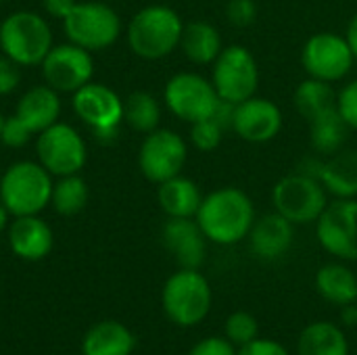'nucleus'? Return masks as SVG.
Returning a JSON list of instances; mask_svg holds the SVG:
<instances>
[{
	"label": "nucleus",
	"instance_id": "obj_37",
	"mask_svg": "<svg viewBox=\"0 0 357 355\" xmlns=\"http://www.w3.org/2000/svg\"><path fill=\"white\" fill-rule=\"evenodd\" d=\"M21 84V71L15 61L0 54V96L13 94Z\"/></svg>",
	"mask_w": 357,
	"mask_h": 355
},
{
	"label": "nucleus",
	"instance_id": "obj_34",
	"mask_svg": "<svg viewBox=\"0 0 357 355\" xmlns=\"http://www.w3.org/2000/svg\"><path fill=\"white\" fill-rule=\"evenodd\" d=\"M226 19L234 27H249L257 19V2L255 0H228L226 2Z\"/></svg>",
	"mask_w": 357,
	"mask_h": 355
},
{
	"label": "nucleus",
	"instance_id": "obj_42",
	"mask_svg": "<svg viewBox=\"0 0 357 355\" xmlns=\"http://www.w3.org/2000/svg\"><path fill=\"white\" fill-rule=\"evenodd\" d=\"M2 123H4V115L0 113V132H2Z\"/></svg>",
	"mask_w": 357,
	"mask_h": 355
},
{
	"label": "nucleus",
	"instance_id": "obj_17",
	"mask_svg": "<svg viewBox=\"0 0 357 355\" xmlns=\"http://www.w3.org/2000/svg\"><path fill=\"white\" fill-rule=\"evenodd\" d=\"M161 241L180 268L201 270L209 241L195 218H167L161 228Z\"/></svg>",
	"mask_w": 357,
	"mask_h": 355
},
{
	"label": "nucleus",
	"instance_id": "obj_18",
	"mask_svg": "<svg viewBox=\"0 0 357 355\" xmlns=\"http://www.w3.org/2000/svg\"><path fill=\"white\" fill-rule=\"evenodd\" d=\"M251 253L264 262H276L284 257L295 243V224L282 218L278 211L259 216L247 236Z\"/></svg>",
	"mask_w": 357,
	"mask_h": 355
},
{
	"label": "nucleus",
	"instance_id": "obj_13",
	"mask_svg": "<svg viewBox=\"0 0 357 355\" xmlns=\"http://www.w3.org/2000/svg\"><path fill=\"white\" fill-rule=\"evenodd\" d=\"M188 161V142L174 130L157 128L144 134L138 149V169L153 182L161 184L174 176H180Z\"/></svg>",
	"mask_w": 357,
	"mask_h": 355
},
{
	"label": "nucleus",
	"instance_id": "obj_14",
	"mask_svg": "<svg viewBox=\"0 0 357 355\" xmlns=\"http://www.w3.org/2000/svg\"><path fill=\"white\" fill-rule=\"evenodd\" d=\"M320 247L339 262H357V199H333L316 222Z\"/></svg>",
	"mask_w": 357,
	"mask_h": 355
},
{
	"label": "nucleus",
	"instance_id": "obj_27",
	"mask_svg": "<svg viewBox=\"0 0 357 355\" xmlns=\"http://www.w3.org/2000/svg\"><path fill=\"white\" fill-rule=\"evenodd\" d=\"M307 123H310V142L316 153H320L322 157H331L339 153L341 149H345L351 128L341 117L337 107L314 117Z\"/></svg>",
	"mask_w": 357,
	"mask_h": 355
},
{
	"label": "nucleus",
	"instance_id": "obj_20",
	"mask_svg": "<svg viewBox=\"0 0 357 355\" xmlns=\"http://www.w3.org/2000/svg\"><path fill=\"white\" fill-rule=\"evenodd\" d=\"M61 111H63L61 94L48 84H42V86H31L21 94L15 115L38 136L40 132H44L46 128L59 121Z\"/></svg>",
	"mask_w": 357,
	"mask_h": 355
},
{
	"label": "nucleus",
	"instance_id": "obj_21",
	"mask_svg": "<svg viewBox=\"0 0 357 355\" xmlns=\"http://www.w3.org/2000/svg\"><path fill=\"white\" fill-rule=\"evenodd\" d=\"M326 192L335 199H357V149H341L326 157L316 172Z\"/></svg>",
	"mask_w": 357,
	"mask_h": 355
},
{
	"label": "nucleus",
	"instance_id": "obj_45",
	"mask_svg": "<svg viewBox=\"0 0 357 355\" xmlns=\"http://www.w3.org/2000/svg\"><path fill=\"white\" fill-rule=\"evenodd\" d=\"M356 305H357V303H356Z\"/></svg>",
	"mask_w": 357,
	"mask_h": 355
},
{
	"label": "nucleus",
	"instance_id": "obj_25",
	"mask_svg": "<svg viewBox=\"0 0 357 355\" xmlns=\"http://www.w3.org/2000/svg\"><path fill=\"white\" fill-rule=\"evenodd\" d=\"M318 295L339 308H349L357 303V276L356 272L343 262L324 264L314 278Z\"/></svg>",
	"mask_w": 357,
	"mask_h": 355
},
{
	"label": "nucleus",
	"instance_id": "obj_22",
	"mask_svg": "<svg viewBox=\"0 0 357 355\" xmlns=\"http://www.w3.org/2000/svg\"><path fill=\"white\" fill-rule=\"evenodd\" d=\"M134 349V333L117 320L96 322L82 341V355H132Z\"/></svg>",
	"mask_w": 357,
	"mask_h": 355
},
{
	"label": "nucleus",
	"instance_id": "obj_11",
	"mask_svg": "<svg viewBox=\"0 0 357 355\" xmlns=\"http://www.w3.org/2000/svg\"><path fill=\"white\" fill-rule=\"evenodd\" d=\"M71 107L96 138H117L119 126L123 123V100L113 88L100 82H88L71 94Z\"/></svg>",
	"mask_w": 357,
	"mask_h": 355
},
{
	"label": "nucleus",
	"instance_id": "obj_43",
	"mask_svg": "<svg viewBox=\"0 0 357 355\" xmlns=\"http://www.w3.org/2000/svg\"><path fill=\"white\" fill-rule=\"evenodd\" d=\"M105 2H113V0H105Z\"/></svg>",
	"mask_w": 357,
	"mask_h": 355
},
{
	"label": "nucleus",
	"instance_id": "obj_31",
	"mask_svg": "<svg viewBox=\"0 0 357 355\" xmlns=\"http://www.w3.org/2000/svg\"><path fill=\"white\" fill-rule=\"evenodd\" d=\"M224 337L238 349L259 337V322L251 312H232L224 322Z\"/></svg>",
	"mask_w": 357,
	"mask_h": 355
},
{
	"label": "nucleus",
	"instance_id": "obj_5",
	"mask_svg": "<svg viewBox=\"0 0 357 355\" xmlns=\"http://www.w3.org/2000/svg\"><path fill=\"white\" fill-rule=\"evenodd\" d=\"M54 46L48 21L33 10H15L0 23V52L19 67H33Z\"/></svg>",
	"mask_w": 357,
	"mask_h": 355
},
{
	"label": "nucleus",
	"instance_id": "obj_28",
	"mask_svg": "<svg viewBox=\"0 0 357 355\" xmlns=\"http://www.w3.org/2000/svg\"><path fill=\"white\" fill-rule=\"evenodd\" d=\"M293 105L305 121H312L314 117L337 107L335 84H328L316 77H305L297 84L293 92Z\"/></svg>",
	"mask_w": 357,
	"mask_h": 355
},
{
	"label": "nucleus",
	"instance_id": "obj_3",
	"mask_svg": "<svg viewBox=\"0 0 357 355\" xmlns=\"http://www.w3.org/2000/svg\"><path fill=\"white\" fill-rule=\"evenodd\" d=\"M52 174L38 161H15L0 176V203L13 218L40 216L50 205Z\"/></svg>",
	"mask_w": 357,
	"mask_h": 355
},
{
	"label": "nucleus",
	"instance_id": "obj_41",
	"mask_svg": "<svg viewBox=\"0 0 357 355\" xmlns=\"http://www.w3.org/2000/svg\"><path fill=\"white\" fill-rule=\"evenodd\" d=\"M10 218H13V216H10V213L6 211V207L0 203V234H2V232L8 228V224H10Z\"/></svg>",
	"mask_w": 357,
	"mask_h": 355
},
{
	"label": "nucleus",
	"instance_id": "obj_33",
	"mask_svg": "<svg viewBox=\"0 0 357 355\" xmlns=\"http://www.w3.org/2000/svg\"><path fill=\"white\" fill-rule=\"evenodd\" d=\"M36 134L13 113L10 117H4L2 123V132H0V142L8 149H23L25 144H29V140Z\"/></svg>",
	"mask_w": 357,
	"mask_h": 355
},
{
	"label": "nucleus",
	"instance_id": "obj_15",
	"mask_svg": "<svg viewBox=\"0 0 357 355\" xmlns=\"http://www.w3.org/2000/svg\"><path fill=\"white\" fill-rule=\"evenodd\" d=\"M44 82L54 88L59 94H73L88 82H92L94 75V59L92 52L67 42L56 44L50 48V52L40 63Z\"/></svg>",
	"mask_w": 357,
	"mask_h": 355
},
{
	"label": "nucleus",
	"instance_id": "obj_38",
	"mask_svg": "<svg viewBox=\"0 0 357 355\" xmlns=\"http://www.w3.org/2000/svg\"><path fill=\"white\" fill-rule=\"evenodd\" d=\"M236 355H291L289 349L280 343V341H274V339H264V337H257L255 341L238 347Z\"/></svg>",
	"mask_w": 357,
	"mask_h": 355
},
{
	"label": "nucleus",
	"instance_id": "obj_24",
	"mask_svg": "<svg viewBox=\"0 0 357 355\" xmlns=\"http://www.w3.org/2000/svg\"><path fill=\"white\" fill-rule=\"evenodd\" d=\"M180 48L190 63L213 65V61L224 50V40L213 23L205 19H195L190 23H184Z\"/></svg>",
	"mask_w": 357,
	"mask_h": 355
},
{
	"label": "nucleus",
	"instance_id": "obj_30",
	"mask_svg": "<svg viewBox=\"0 0 357 355\" xmlns=\"http://www.w3.org/2000/svg\"><path fill=\"white\" fill-rule=\"evenodd\" d=\"M88 184L79 174L73 176H63L54 182L52 186V195H50V205L59 216L71 218L77 216L86 203H88Z\"/></svg>",
	"mask_w": 357,
	"mask_h": 355
},
{
	"label": "nucleus",
	"instance_id": "obj_4",
	"mask_svg": "<svg viewBox=\"0 0 357 355\" xmlns=\"http://www.w3.org/2000/svg\"><path fill=\"white\" fill-rule=\"evenodd\" d=\"M211 303V285L201 270L180 268L165 280L161 291V308L165 316L182 328L201 324L209 316Z\"/></svg>",
	"mask_w": 357,
	"mask_h": 355
},
{
	"label": "nucleus",
	"instance_id": "obj_19",
	"mask_svg": "<svg viewBox=\"0 0 357 355\" xmlns=\"http://www.w3.org/2000/svg\"><path fill=\"white\" fill-rule=\"evenodd\" d=\"M6 239L10 251L23 262L44 259L54 245L52 228L40 216H21L13 218L6 228Z\"/></svg>",
	"mask_w": 357,
	"mask_h": 355
},
{
	"label": "nucleus",
	"instance_id": "obj_12",
	"mask_svg": "<svg viewBox=\"0 0 357 355\" xmlns=\"http://www.w3.org/2000/svg\"><path fill=\"white\" fill-rule=\"evenodd\" d=\"M36 153L38 163L56 178L79 174L88 159L82 134L63 121L52 123L36 136Z\"/></svg>",
	"mask_w": 357,
	"mask_h": 355
},
{
	"label": "nucleus",
	"instance_id": "obj_23",
	"mask_svg": "<svg viewBox=\"0 0 357 355\" xmlns=\"http://www.w3.org/2000/svg\"><path fill=\"white\" fill-rule=\"evenodd\" d=\"M201 201L199 184L182 174L157 184V203L167 218H195Z\"/></svg>",
	"mask_w": 357,
	"mask_h": 355
},
{
	"label": "nucleus",
	"instance_id": "obj_9",
	"mask_svg": "<svg viewBox=\"0 0 357 355\" xmlns=\"http://www.w3.org/2000/svg\"><path fill=\"white\" fill-rule=\"evenodd\" d=\"M220 96L209 77L195 71L174 73L163 88V103L167 111L184 123H195L213 117Z\"/></svg>",
	"mask_w": 357,
	"mask_h": 355
},
{
	"label": "nucleus",
	"instance_id": "obj_8",
	"mask_svg": "<svg viewBox=\"0 0 357 355\" xmlns=\"http://www.w3.org/2000/svg\"><path fill=\"white\" fill-rule=\"evenodd\" d=\"M209 80L222 100L238 105L257 94L259 63L247 46L230 44L213 61Z\"/></svg>",
	"mask_w": 357,
	"mask_h": 355
},
{
	"label": "nucleus",
	"instance_id": "obj_32",
	"mask_svg": "<svg viewBox=\"0 0 357 355\" xmlns=\"http://www.w3.org/2000/svg\"><path fill=\"white\" fill-rule=\"evenodd\" d=\"M224 136H226V130L213 117H207V119L190 123V132H188V140H190L192 149H197L201 153L218 151L222 140H224Z\"/></svg>",
	"mask_w": 357,
	"mask_h": 355
},
{
	"label": "nucleus",
	"instance_id": "obj_16",
	"mask_svg": "<svg viewBox=\"0 0 357 355\" xmlns=\"http://www.w3.org/2000/svg\"><path fill=\"white\" fill-rule=\"evenodd\" d=\"M282 123H284L282 109L274 100L255 94L234 105L230 132H234L241 140L249 144H266L280 134Z\"/></svg>",
	"mask_w": 357,
	"mask_h": 355
},
{
	"label": "nucleus",
	"instance_id": "obj_2",
	"mask_svg": "<svg viewBox=\"0 0 357 355\" xmlns=\"http://www.w3.org/2000/svg\"><path fill=\"white\" fill-rule=\"evenodd\" d=\"M184 21L167 4H149L128 23L126 38L130 50L144 61H161L180 48Z\"/></svg>",
	"mask_w": 357,
	"mask_h": 355
},
{
	"label": "nucleus",
	"instance_id": "obj_39",
	"mask_svg": "<svg viewBox=\"0 0 357 355\" xmlns=\"http://www.w3.org/2000/svg\"><path fill=\"white\" fill-rule=\"evenodd\" d=\"M77 4V0H42V6H44V13L52 19H65L73 6Z\"/></svg>",
	"mask_w": 357,
	"mask_h": 355
},
{
	"label": "nucleus",
	"instance_id": "obj_44",
	"mask_svg": "<svg viewBox=\"0 0 357 355\" xmlns=\"http://www.w3.org/2000/svg\"><path fill=\"white\" fill-rule=\"evenodd\" d=\"M0 2H6V0H0Z\"/></svg>",
	"mask_w": 357,
	"mask_h": 355
},
{
	"label": "nucleus",
	"instance_id": "obj_1",
	"mask_svg": "<svg viewBox=\"0 0 357 355\" xmlns=\"http://www.w3.org/2000/svg\"><path fill=\"white\" fill-rule=\"evenodd\" d=\"M209 243L232 247L247 241L253 222L257 220L253 199L238 186H220L203 195L195 216Z\"/></svg>",
	"mask_w": 357,
	"mask_h": 355
},
{
	"label": "nucleus",
	"instance_id": "obj_40",
	"mask_svg": "<svg viewBox=\"0 0 357 355\" xmlns=\"http://www.w3.org/2000/svg\"><path fill=\"white\" fill-rule=\"evenodd\" d=\"M345 38H347V42H349V46H351V52H354V56H356L357 61V13L349 19V23H347Z\"/></svg>",
	"mask_w": 357,
	"mask_h": 355
},
{
	"label": "nucleus",
	"instance_id": "obj_26",
	"mask_svg": "<svg viewBox=\"0 0 357 355\" xmlns=\"http://www.w3.org/2000/svg\"><path fill=\"white\" fill-rule=\"evenodd\" d=\"M297 355H349V341L339 324L316 320L299 333Z\"/></svg>",
	"mask_w": 357,
	"mask_h": 355
},
{
	"label": "nucleus",
	"instance_id": "obj_6",
	"mask_svg": "<svg viewBox=\"0 0 357 355\" xmlns=\"http://www.w3.org/2000/svg\"><path fill=\"white\" fill-rule=\"evenodd\" d=\"M331 195L316 174L293 172L282 176L272 188V207L295 226L316 224Z\"/></svg>",
	"mask_w": 357,
	"mask_h": 355
},
{
	"label": "nucleus",
	"instance_id": "obj_10",
	"mask_svg": "<svg viewBox=\"0 0 357 355\" xmlns=\"http://www.w3.org/2000/svg\"><path fill=\"white\" fill-rule=\"evenodd\" d=\"M356 65V56L345 33L316 31L301 48V67L307 77H316L328 84L343 82Z\"/></svg>",
	"mask_w": 357,
	"mask_h": 355
},
{
	"label": "nucleus",
	"instance_id": "obj_7",
	"mask_svg": "<svg viewBox=\"0 0 357 355\" xmlns=\"http://www.w3.org/2000/svg\"><path fill=\"white\" fill-rule=\"evenodd\" d=\"M63 29L69 42L98 52L113 46L121 36L119 13L105 0L77 2L63 19Z\"/></svg>",
	"mask_w": 357,
	"mask_h": 355
},
{
	"label": "nucleus",
	"instance_id": "obj_29",
	"mask_svg": "<svg viewBox=\"0 0 357 355\" xmlns=\"http://www.w3.org/2000/svg\"><path fill=\"white\" fill-rule=\"evenodd\" d=\"M123 123H128L134 132L149 134L161 123V103L144 90L132 92L123 100Z\"/></svg>",
	"mask_w": 357,
	"mask_h": 355
},
{
	"label": "nucleus",
	"instance_id": "obj_35",
	"mask_svg": "<svg viewBox=\"0 0 357 355\" xmlns=\"http://www.w3.org/2000/svg\"><path fill=\"white\" fill-rule=\"evenodd\" d=\"M337 109L351 132H357V77L337 92Z\"/></svg>",
	"mask_w": 357,
	"mask_h": 355
},
{
	"label": "nucleus",
	"instance_id": "obj_36",
	"mask_svg": "<svg viewBox=\"0 0 357 355\" xmlns=\"http://www.w3.org/2000/svg\"><path fill=\"white\" fill-rule=\"evenodd\" d=\"M236 347L226 337H205L192 345L188 355H236Z\"/></svg>",
	"mask_w": 357,
	"mask_h": 355
}]
</instances>
